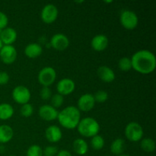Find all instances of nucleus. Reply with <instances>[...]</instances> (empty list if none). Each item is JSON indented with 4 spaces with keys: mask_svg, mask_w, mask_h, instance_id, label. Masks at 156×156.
<instances>
[{
    "mask_svg": "<svg viewBox=\"0 0 156 156\" xmlns=\"http://www.w3.org/2000/svg\"><path fill=\"white\" fill-rule=\"evenodd\" d=\"M132 69L143 75L153 73L156 68V58L152 52L141 50L136 52L131 57Z\"/></svg>",
    "mask_w": 156,
    "mask_h": 156,
    "instance_id": "nucleus-1",
    "label": "nucleus"
},
{
    "mask_svg": "<svg viewBox=\"0 0 156 156\" xmlns=\"http://www.w3.org/2000/svg\"><path fill=\"white\" fill-rule=\"evenodd\" d=\"M57 120L62 127L74 129L77 127L81 120V112L77 107L68 106L59 111Z\"/></svg>",
    "mask_w": 156,
    "mask_h": 156,
    "instance_id": "nucleus-2",
    "label": "nucleus"
},
{
    "mask_svg": "<svg viewBox=\"0 0 156 156\" xmlns=\"http://www.w3.org/2000/svg\"><path fill=\"white\" fill-rule=\"evenodd\" d=\"M76 128L79 134L86 138H92L94 136L98 135L101 129L98 122L93 117L81 119Z\"/></svg>",
    "mask_w": 156,
    "mask_h": 156,
    "instance_id": "nucleus-3",
    "label": "nucleus"
},
{
    "mask_svg": "<svg viewBox=\"0 0 156 156\" xmlns=\"http://www.w3.org/2000/svg\"><path fill=\"white\" fill-rule=\"evenodd\" d=\"M125 136L130 142L136 143V142L141 141L143 138L144 131L143 127L140 123L137 122L133 121L126 125L124 130Z\"/></svg>",
    "mask_w": 156,
    "mask_h": 156,
    "instance_id": "nucleus-4",
    "label": "nucleus"
},
{
    "mask_svg": "<svg viewBox=\"0 0 156 156\" xmlns=\"http://www.w3.org/2000/svg\"><path fill=\"white\" fill-rule=\"evenodd\" d=\"M56 79V72L53 67H44L38 73L37 80L38 82L43 87H50L53 85Z\"/></svg>",
    "mask_w": 156,
    "mask_h": 156,
    "instance_id": "nucleus-5",
    "label": "nucleus"
},
{
    "mask_svg": "<svg viewBox=\"0 0 156 156\" xmlns=\"http://www.w3.org/2000/svg\"><path fill=\"white\" fill-rule=\"evenodd\" d=\"M120 21L126 30H133L138 26L139 18L136 14L131 10H123L120 14Z\"/></svg>",
    "mask_w": 156,
    "mask_h": 156,
    "instance_id": "nucleus-6",
    "label": "nucleus"
},
{
    "mask_svg": "<svg viewBox=\"0 0 156 156\" xmlns=\"http://www.w3.org/2000/svg\"><path fill=\"white\" fill-rule=\"evenodd\" d=\"M12 96L17 104L23 105L29 103L31 94L28 88L24 85H18L12 90Z\"/></svg>",
    "mask_w": 156,
    "mask_h": 156,
    "instance_id": "nucleus-7",
    "label": "nucleus"
},
{
    "mask_svg": "<svg viewBox=\"0 0 156 156\" xmlns=\"http://www.w3.org/2000/svg\"><path fill=\"white\" fill-rule=\"evenodd\" d=\"M59 11L57 7L53 4H47L43 8L41 13V18L43 22L47 24H52L58 18Z\"/></svg>",
    "mask_w": 156,
    "mask_h": 156,
    "instance_id": "nucleus-8",
    "label": "nucleus"
},
{
    "mask_svg": "<svg viewBox=\"0 0 156 156\" xmlns=\"http://www.w3.org/2000/svg\"><path fill=\"white\" fill-rule=\"evenodd\" d=\"M17 57L18 52L13 45H3L0 50V59L6 65H10L15 62Z\"/></svg>",
    "mask_w": 156,
    "mask_h": 156,
    "instance_id": "nucleus-9",
    "label": "nucleus"
},
{
    "mask_svg": "<svg viewBox=\"0 0 156 156\" xmlns=\"http://www.w3.org/2000/svg\"><path fill=\"white\" fill-rule=\"evenodd\" d=\"M50 44L54 50L57 51H63L69 46V40L68 37L63 34H56L50 38Z\"/></svg>",
    "mask_w": 156,
    "mask_h": 156,
    "instance_id": "nucleus-10",
    "label": "nucleus"
},
{
    "mask_svg": "<svg viewBox=\"0 0 156 156\" xmlns=\"http://www.w3.org/2000/svg\"><path fill=\"white\" fill-rule=\"evenodd\" d=\"M95 101L92 94H84L79 97L77 102V108L82 112H89L95 106Z\"/></svg>",
    "mask_w": 156,
    "mask_h": 156,
    "instance_id": "nucleus-11",
    "label": "nucleus"
},
{
    "mask_svg": "<svg viewBox=\"0 0 156 156\" xmlns=\"http://www.w3.org/2000/svg\"><path fill=\"white\" fill-rule=\"evenodd\" d=\"M76 89V83L74 81L69 78L60 79L56 85V91L58 94L62 96L72 94Z\"/></svg>",
    "mask_w": 156,
    "mask_h": 156,
    "instance_id": "nucleus-12",
    "label": "nucleus"
},
{
    "mask_svg": "<svg viewBox=\"0 0 156 156\" xmlns=\"http://www.w3.org/2000/svg\"><path fill=\"white\" fill-rule=\"evenodd\" d=\"M38 114L42 120L45 121H53L57 119L59 111L50 105H44L40 107Z\"/></svg>",
    "mask_w": 156,
    "mask_h": 156,
    "instance_id": "nucleus-13",
    "label": "nucleus"
},
{
    "mask_svg": "<svg viewBox=\"0 0 156 156\" xmlns=\"http://www.w3.org/2000/svg\"><path fill=\"white\" fill-rule=\"evenodd\" d=\"M45 137L50 143H58L62 137V130L56 125H50L46 129Z\"/></svg>",
    "mask_w": 156,
    "mask_h": 156,
    "instance_id": "nucleus-14",
    "label": "nucleus"
},
{
    "mask_svg": "<svg viewBox=\"0 0 156 156\" xmlns=\"http://www.w3.org/2000/svg\"><path fill=\"white\" fill-rule=\"evenodd\" d=\"M109 44V40L108 37L105 34L95 35L92 38L91 42V47L97 52L104 51L107 49Z\"/></svg>",
    "mask_w": 156,
    "mask_h": 156,
    "instance_id": "nucleus-15",
    "label": "nucleus"
},
{
    "mask_svg": "<svg viewBox=\"0 0 156 156\" xmlns=\"http://www.w3.org/2000/svg\"><path fill=\"white\" fill-rule=\"evenodd\" d=\"M18 37L17 31L12 27H5L2 30L0 40L3 45H12Z\"/></svg>",
    "mask_w": 156,
    "mask_h": 156,
    "instance_id": "nucleus-16",
    "label": "nucleus"
},
{
    "mask_svg": "<svg viewBox=\"0 0 156 156\" xmlns=\"http://www.w3.org/2000/svg\"><path fill=\"white\" fill-rule=\"evenodd\" d=\"M97 73L99 79L106 83H111L114 82L116 78L114 70L107 66H101L99 67L98 69Z\"/></svg>",
    "mask_w": 156,
    "mask_h": 156,
    "instance_id": "nucleus-17",
    "label": "nucleus"
},
{
    "mask_svg": "<svg viewBox=\"0 0 156 156\" xmlns=\"http://www.w3.org/2000/svg\"><path fill=\"white\" fill-rule=\"evenodd\" d=\"M43 48L40 44L36 43H30L27 44L24 48V54L30 59L37 58L42 54Z\"/></svg>",
    "mask_w": 156,
    "mask_h": 156,
    "instance_id": "nucleus-18",
    "label": "nucleus"
},
{
    "mask_svg": "<svg viewBox=\"0 0 156 156\" xmlns=\"http://www.w3.org/2000/svg\"><path fill=\"white\" fill-rule=\"evenodd\" d=\"M14 136V131L12 126L7 124L0 125V143H8L12 140Z\"/></svg>",
    "mask_w": 156,
    "mask_h": 156,
    "instance_id": "nucleus-19",
    "label": "nucleus"
},
{
    "mask_svg": "<svg viewBox=\"0 0 156 156\" xmlns=\"http://www.w3.org/2000/svg\"><path fill=\"white\" fill-rule=\"evenodd\" d=\"M73 149L77 155H85L88 151V145L83 139H76L73 143Z\"/></svg>",
    "mask_w": 156,
    "mask_h": 156,
    "instance_id": "nucleus-20",
    "label": "nucleus"
},
{
    "mask_svg": "<svg viewBox=\"0 0 156 156\" xmlns=\"http://www.w3.org/2000/svg\"><path fill=\"white\" fill-rule=\"evenodd\" d=\"M126 149V143L125 141L121 138H117L111 143L110 149L111 153L118 156L122 155Z\"/></svg>",
    "mask_w": 156,
    "mask_h": 156,
    "instance_id": "nucleus-21",
    "label": "nucleus"
},
{
    "mask_svg": "<svg viewBox=\"0 0 156 156\" xmlns=\"http://www.w3.org/2000/svg\"><path fill=\"white\" fill-rule=\"evenodd\" d=\"M14 115V108L8 103L0 104V120H7Z\"/></svg>",
    "mask_w": 156,
    "mask_h": 156,
    "instance_id": "nucleus-22",
    "label": "nucleus"
},
{
    "mask_svg": "<svg viewBox=\"0 0 156 156\" xmlns=\"http://www.w3.org/2000/svg\"><path fill=\"white\" fill-rule=\"evenodd\" d=\"M140 147L146 152H153L155 149V143L151 138H143L140 141Z\"/></svg>",
    "mask_w": 156,
    "mask_h": 156,
    "instance_id": "nucleus-23",
    "label": "nucleus"
},
{
    "mask_svg": "<svg viewBox=\"0 0 156 156\" xmlns=\"http://www.w3.org/2000/svg\"><path fill=\"white\" fill-rule=\"evenodd\" d=\"M105 144V139L100 135H96L93 136L91 140V146L94 150H101L104 148Z\"/></svg>",
    "mask_w": 156,
    "mask_h": 156,
    "instance_id": "nucleus-24",
    "label": "nucleus"
},
{
    "mask_svg": "<svg viewBox=\"0 0 156 156\" xmlns=\"http://www.w3.org/2000/svg\"><path fill=\"white\" fill-rule=\"evenodd\" d=\"M118 67L121 71L127 72L132 69V62L130 58L123 57L119 60Z\"/></svg>",
    "mask_w": 156,
    "mask_h": 156,
    "instance_id": "nucleus-25",
    "label": "nucleus"
},
{
    "mask_svg": "<svg viewBox=\"0 0 156 156\" xmlns=\"http://www.w3.org/2000/svg\"><path fill=\"white\" fill-rule=\"evenodd\" d=\"M26 156H43V149L39 145H31L27 149Z\"/></svg>",
    "mask_w": 156,
    "mask_h": 156,
    "instance_id": "nucleus-26",
    "label": "nucleus"
},
{
    "mask_svg": "<svg viewBox=\"0 0 156 156\" xmlns=\"http://www.w3.org/2000/svg\"><path fill=\"white\" fill-rule=\"evenodd\" d=\"M50 102H51V106L53 107L54 108L57 109V108H60L64 103V96L61 95L59 94H55L52 95L51 98H50Z\"/></svg>",
    "mask_w": 156,
    "mask_h": 156,
    "instance_id": "nucleus-27",
    "label": "nucleus"
},
{
    "mask_svg": "<svg viewBox=\"0 0 156 156\" xmlns=\"http://www.w3.org/2000/svg\"><path fill=\"white\" fill-rule=\"evenodd\" d=\"M34 113V108L30 104L27 103L25 105H23L20 109V114L22 117L27 118V117H31Z\"/></svg>",
    "mask_w": 156,
    "mask_h": 156,
    "instance_id": "nucleus-28",
    "label": "nucleus"
},
{
    "mask_svg": "<svg viewBox=\"0 0 156 156\" xmlns=\"http://www.w3.org/2000/svg\"><path fill=\"white\" fill-rule=\"evenodd\" d=\"M93 95H94V101L98 103H105L108 99V94L103 90H99L96 91L95 94Z\"/></svg>",
    "mask_w": 156,
    "mask_h": 156,
    "instance_id": "nucleus-29",
    "label": "nucleus"
},
{
    "mask_svg": "<svg viewBox=\"0 0 156 156\" xmlns=\"http://www.w3.org/2000/svg\"><path fill=\"white\" fill-rule=\"evenodd\" d=\"M59 150L56 146H48L43 149V156H56Z\"/></svg>",
    "mask_w": 156,
    "mask_h": 156,
    "instance_id": "nucleus-30",
    "label": "nucleus"
},
{
    "mask_svg": "<svg viewBox=\"0 0 156 156\" xmlns=\"http://www.w3.org/2000/svg\"><path fill=\"white\" fill-rule=\"evenodd\" d=\"M40 96L44 101L50 100L52 97L51 89L49 87H43L40 91Z\"/></svg>",
    "mask_w": 156,
    "mask_h": 156,
    "instance_id": "nucleus-31",
    "label": "nucleus"
},
{
    "mask_svg": "<svg viewBox=\"0 0 156 156\" xmlns=\"http://www.w3.org/2000/svg\"><path fill=\"white\" fill-rule=\"evenodd\" d=\"M8 24H9L8 16L4 12L0 11V30H3L5 27H7Z\"/></svg>",
    "mask_w": 156,
    "mask_h": 156,
    "instance_id": "nucleus-32",
    "label": "nucleus"
},
{
    "mask_svg": "<svg viewBox=\"0 0 156 156\" xmlns=\"http://www.w3.org/2000/svg\"><path fill=\"white\" fill-rule=\"evenodd\" d=\"M10 80V76L9 73L5 71L0 72V85H5L9 83Z\"/></svg>",
    "mask_w": 156,
    "mask_h": 156,
    "instance_id": "nucleus-33",
    "label": "nucleus"
},
{
    "mask_svg": "<svg viewBox=\"0 0 156 156\" xmlns=\"http://www.w3.org/2000/svg\"><path fill=\"white\" fill-rule=\"evenodd\" d=\"M56 156H73L72 155L71 152L69 151L66 150V149H61L58 152L57 155Z\"/></svg>",
    "mask_w": 156,
    "mask_h": 156,
    "instance_id": "nucleus-34",
    "label": "nucleus"
},
{
    "mask_svg": "<svg viewBox=\"0 0 156 156\" xmlns=\"http://www.w3.org/2000/svg\"><path fill=\"white\" fill-rule=\"evenodd\" d=\"M2 47H3V44H2V43L1 40H0V50H1Z\"/></svg>",
    "mask_w": 156,
    "mask_h": 156,
    "instance_id": "nucleus-35",
    "label": "nucleus"
},
{
    "mask_svg": "<svg viewBox=\"0 0 156 156\" xmlns=\"http://www.w3.org/2000/svg\"><path fill=\"white\" fill-rule=\"evenodd\" d=\"M118 156H130V155H125V154H122V155H118Z\"/></svg>",
    "mask_w": 156,
    "mask_h": 156,
    "instance_id": "nucleus-36",
    "label": "nucleus"
},
{
    "mask_svg": "<svg viewBox=\"0 0 156 156\" xmlns=\"http://www.w3.org/2000/svg\"><path fill=\"white\" fill-rule=\"evenodd\" d=\"M2 30H0V34H1V33H2Z\"/></svg>",
    "mask_w": 156,
    "mask_h": 156,
    "instance_id": "nucleus-37",
    "label": "nucleus"
},
{
    "mask_svg": "<svg viewBox=\"0 0 156 156\" xmlns=\"http://www.w3.org/2000/svg\"><path fill=\"white\" fill-rule=\"evenodd\" d=\"M9 156H16V155H9Z\"/></svg>",
    "mask_w": 156,
    "mask_h": 156,
    "instance_id": "nucleus-38",
    "label": "nucleus"
},
{
    "mask_svg": "<svg viewBox=\"0 0 156 156\" xmlns=\"http://www.w3.org/2000/svg\"><path fill=\"white\" fill-rule=\"evenodd\" d=\"M106 156H110V155H106Z\"/></svg>",
    "mask_w": 156,
    "mask_h": 156,
    "instance_id": "nucleus-39",
    "label": "nucleus"
}]
</instances>
